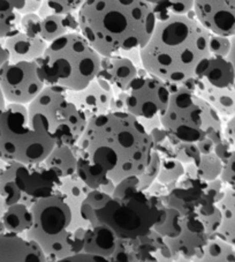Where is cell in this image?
Segmentation results:
<instances>
[{"instance_id":"1","label":"cell","mask_w":235,"mask_h":262,"mask_svg":"<svg viewBox=\"0 0 235 262\" xmlns=\"http://www.w3.org/2000/svg\"><path fill=\"white\" fill-rule=\"evenodd\" d=\"M76 174L92 189L139 176L155 151L150 132L128 112L95 116L76 144Z\"/></svg>"},{"instance_id":"2","label":"cell","mask_w":235,"mask_h":262,"mask_svg":"<svg viewBox=\"0 0 235 262\" xmlns=\"http://www.w3.org/2000/svg\"><path fill=\"white\" fill-rule=\"evenodd\" d=\"M210 37L194 13L157 20L150 39L139 49L141 65L166 83L195 90L211 58Z\"/></svg>"},{"instance_id":"3","label":"cell","mask_w":235,"mask_h":262,"mask_svg":"<svg viewBox=\"0 0 235 262\" xmlns=\"http://www.w3.org/2000/svg\"><path fill=\"white\" fill-rule=\"evenodd\" d=\"M78 20L81 34L102 57L139 50L157 24L149 0H84Z\"/></svg>"},{"instance_id":"4","label":"cell","mask_w":235,"mask_h":262,"mask_svg":"<svg viewBox=\"0 0 235 262\" xmlns=\"http://www.w3.org/2000/svg\"><path fill=\"white\" fill-rule=\"evenodd\" d=\"M49 119L28 105L7 103L0 110V159L6 163H42L56 147Z\"/></svg>"},{"instance_id":"5","label":"cell","mask_w":235,"mask_h":262,"mask_svg":"<svg viewBox=\"0 0 235 262\" xmlns=\"http://www.w3.org/2000/svg\"><path fill=\"white\" fill-rule=\"evenodd\" d=\"M164 216L161 198L139 188L137 176L116 184L110 200L96 210L98 223L106 225L119 239L146 236Z\"/></svg>"},{"instance_id":"6","label":"cell","mask_w":235,"mask_h":262,"mask_svg":"<svg viewBox=\"0 0 235 262\" xmlns=\"http://www.w3.org/2000/svg\"><path fill=\"white\" fill-rule=\"evenodd\" d=\"M101 64L102 56L81 31H72L49 43L39 72L45 85L78 92L97 78Z\"/></svg>"},{"instance_id":"7","label":"cell","mask_w":235,"mask_h":262,"mask_svg":"<svg viewBox=\"0 0 235 262\" xmlns=\"http://www.w3.org/2000/svg\"><path fill=\"white\" fill-rule=\"evenodd\" d=\"M30 210L33 224L25 236L38 244L46 261H64L83 251L87 229L73 228V213L60 194L40 199Z\"/></svg>"},{"instance_id":"8","label":"cell","mask_w":235,"mask_h":262,"mask_svg":"<svg viewBox=\"0 0 235 262\" xmlns=\"http://www.w3.org/2000/svg\"><path fill=\"white\" fill-rule=\"evenodd\" d=\"M161 126L182 141L197 143L210 137L216 144L224 139L221 116L201 96L182 85L171 94Z\"/></svg>"},{"instance_id":"9","label":"cell","mask_w":235,"mask_h":262,"mask_svg":"<svg viewBox=\"0 0 235 262\" xmlns=\"http://www.w3.org/2000/svg\"><path fill=\"white\" fill-rule=\"evenodd\" d=\"M61 178L42 163H7L0 170V195L6 206L31 207L40 199L58 193Z\"/></svg>"},{"instance_id":"10","label":"cell","mask_w":235,"mask_h":262,"mask_svg":"<svg viewBox=\"0 0 235 262\" xmlns=\"http://www.w3.org/2000/svg\"><path fill=\"white\" fill-rule=\"evenodd\" d=\"M28 106L49 119L57 144L76 146L89 121L87 115L68 97L67 90L56 85H45Z\"/></svg>"},{"instance_id":"11","label":"cell","mask_w":235,"mask_h":262,"mask_svg":"<svg viewBox=\"0 0 235 262\" xmlns=\"http://www.w3.org/2000/svg\"><path fill=\"white\" fill-rule=\"evenodd\" d=\"M170 84L142 69L127 90V112L143 124L149 132L161 126L171 98Z\"/></svg>"},{"instance_id":"12","label":"cell","mask_w":235,"mask_h":262,"mask_svg":"<svg viewBox=\"0 0 235 262\" xmlns=\"http://www.w3.org/2000/svg\"><path fill=\"white\" fill-rule=\"evenodd\" d=\"M45 87L40 76L39 59L10 61L0 70V88L7 103L28 105Z\"/></svg>"},{"instance_id":"13","label":"cell","mask_w":235,"mask_h":262,"mask_svg":"<svg viewBox=\"0 0 235 262\" xmlns=\"http://www.w3.org/2000/svg\"><path fill=\"white\" fill-rule=\"evenodd\" d=\"M194 15L211 34L235 36V0H195Z\"/></svg>"},{"instance_id":"14","label":"cell","mask_w":235,"mask_h":262,"mask_svg":"<svg viewBox=\"0 0 235 262\" xmlns=\"http://www.w3.org/2000/svg\"><path fill=\"white\" fill-rule=\"evenodd\" d=\"M67 95L90 119L110 112L114 90L105 79L97 76L83 89L78 92L67 90Z\"/></svg>"},{"instance_id":"15","label":"cell","mask_w":235,"mask_h":262,"mask_svg":"<svg viewBox=\"0 0 235 262\" xmlns=\"http://www.w3.org/2000/svg\"><path fill=\"white\" fill-rule=\"evenodd\" d=\"M44 262L46 255L37 243L25 234L4 232L0 234V262Z\"/></svg>"},{"instance_id":"16","label":"cell","mask_w":235,"mask_h":262,"mask_svg":"<svg viewBox=\"0 0 235 262\" xmlns=\"http://www.w3.org/2000/svg\"><path fill=\"white\" fill-rule=\"evenodd\" d=\"M97 76L105 79L116 94L128 90L138 76V69L130 58L124 55L102 57L101 71Z\"/></svg>"},{"instance_id":"17","label":"cell","mask_w":235,"mask_h":262,"mask_svg":"<svg viewBox=\"0 0 235 262\" xmlns=\"http://www.w3.org/2000/svg\"><path fill=\"white\" fill-rule=\"evenodd\" d=\"M6 48L10 51L11 61H33L43 57L49 43L40 36H34L19 30L5 38Z\"/></svg>"},{"instance_id":"18","label":"cell","mask_w":235,"mask_h":262,"mask_svg":"<svg viewBox=\"0 0 235 262\" xmlns=\"http://www.w3.org/2000/svg\"><path fill=\"white\" fill-rule=\"evenodd\" d=\"M91 191L92 188L89 187L76 173L61 179L58 193L65 199L70 207L72 213H73V228L75 230L87 229L89 227V224L81 216V205L84 198Z\"/></svg>"},{"instance_id":"19","label":"cell","mask_w":235,"mask_h":262,"mask_svg":"<svg viewBox=\"0 0 235 262\" xmlns=\"http://www.w3.org/2000/svg\"><path fill=\"white\" fill-rule=\"evenodd\" d=\"M119 238L106 225L98 223L89 225L85 230L83 251L88 254L102 256L107 261L114 253Z\"/></svg>"},{"instance_id":"20","label":"cell","mask_w":235,"mask_h":262,"mask_svg":"<svg viewBox=\"0 0 235 262\" xmlns=\"http://www.w3.org/2000/svg\"><path fill=\"white\" fill-rule=\"evenodd\" d=\"M194 92L209 103L221 117L230 118L235 115V85L232 88H217L200 78L196 81Z\"/></svg>"},{"instance_id":"21","label":"cell","mask_w":235,"mask_h":262,"mask_svg":"<svg viewBox=\"0 0 235 262\" xmlns=\"http://www.w3.org/2000/svg\"><path fill=\"white\" fill-rule=\"evenodd\" d=\"M72 31H80L78 12L67 13H54L42 17L40 21L39 36L48 43L53 42L61 36H64Z\"/></svg>"},{"instance_id":"22","label":"cell","mask_w":235,"mask_h":262,"mask_svg":"<svg viewBox=\"0 0 235 262\" xmlns=\"http://www.w3.org/2000/svg\"><path fill=\"white\" fill-rule=\"evenodd\" d=\"M44 163L52 169L61 179L70 177L78 170V151L76 146L56 144L45 159Z\"/></svg>"},{"instance_id":"23","label":"cell","mask_w":235,"mask_h":262,"mask_svg":"<svg viewBox=\"0 0 235 262\" xmlns=\"http://www.w3.org/2000/svg\"><path fill=\"white\" fill-rule=\"evenodd\" d=\"M201 78L217 88H232L235 85V71L228 57L211 56Z\"/></svg>"},{"instance_id":"24","label":"cell","mask_w":235,"mask_h":262,"mask_svg":"<svg viewBox=\"0 0 235 262\" xmlns=\"http://www.w3.org/2000/svg\"><path fill=\"white\" fill-rule=\"evenodd\" d=\"M217 207L220 210L221 221L216 236L235 245V189L226 186Z\"/></svg>"},{"instance_id":"25","label":"cell","mask_w":235,"mask_h":262,"mask_svg":"<svg viewBox=\"0 0 235 262\" xmlns=\"http://www.w3.org/2000/svg\"><path fill=\"white\" fill-rule=\"evenodd\" d=\"M26 0H0V38H7L20 30Z\"/></svg>"},{"instance_id":"26","label":"cell","mask_w":235,"mask_h":262,"mask_svg":"<svg viewBox=\"0 0 235 262\" xmlns=\"http://www.w3.org/2000/svg\"><path fill=\"white\" fill-rule=\"evenodd\" d=\"M186 174L194 178H200L204 182H211L220 177L223 170V162L217 156V154H201L200 157L193 163L184 165Z\"/></svg>"},{"instance_id":"27","label":"cell","mask_w":235,"mask_h":262,"mask_svg":"<svg viewBox=\"0 0 235 262\" xmlns=\"http://www.w3.org/2000/svg\"><path fill=\"white\" fill-rule=\"evenodd\" d=\"M6 232L25 234L33 224V214L30 207L24 203H14L6 208L3 217Z\"/></svg>"},{"instance_id":"28","label":"cell","mask_w":235,"mask_h":262,"mask_svg":"<svg viewBox=\"0 0 235 262\" xmlns=\"http://www.w3.org/2000/svg\"><path fill=\"white\" fill-rule=\"evenodd\" d=\"M197 261L235 262V246L215 236L207 241Z\"/></svg>"},{"instance_id":"29","label":"cell","mask_w":235,"mask_h":262,"mask_svg":"<svg viewBox=\"0 0 235 262\" xmlns=\"http://www.w3.org/2000/svg\"><path fill=\"white\" fill-rule=\"evenodd\" d=\"M152 230L159 233L164 239L176 238L182 231V214L175 207L165 205L164 219L156 224Z\"/></svg>"},{"instance_id":"30","label":"cell","mask_w":235,"mask_h":262,"mask_svg":"<svg viewBox=\"0 0 235 262\" xmlns=\"http://www.w3.org/2000/svg\"><path fill=\"white\" fill-rule=\"evenodd\" d=\"M112 194L107 193L103 189H92L81 205V216L89 225H96L98 224V221L96 219V210L102 208L105 203L110 200Z\"/></svg>"},{"instance_id":"31","label":"cell","mask_w":235,"mask_h":262,"mask_svg":"<svg viewBox=\"0 0 235 262\" xmlns=\"http://www.w3.org/2000/svg\"><path fill=\"white\" fill-rule=\"evenodd\" d=\"M186 174V168L184 164L173 157H161L160 170L158 173L157 182L167 187L175 183H178L183 176Z\"/></svg>"},{"instance_id":"32","label":"cell","mask_w":235,"mask_h":262,"mask_svg":"<svg viewBox=\"0 0 235 262\" xmlns=\"http://www.w3.org/2000/svg\"><path fill=\"white\" fill-rule=\"evenodd\" d=\"M170 140L172 144H173L174 149V159L179 160L182 164L187 165L193 163L194 161H196L201 155L200 149L197 147V143L195 142H187L182 141L175 138L174 135L170 134Z\"/></svg>"},{"instance_id":"33","label":"cell","mask_w":235,"mask_h":262,"mask_svg":"<svg viewBox=\"0 0 235 262\" xmlns=\"http://www.w3.org/2000/svg\"><path fill=\"white\" fill-rule=\"evenodd\" d=\"M195 0H169L161 12L157 15V20H165L172 15H189L194 13Z\"/></svg>"},{"instance_id":"34","label":"cell","mask_w":235,"mask_h":262,"mask_svg":"<svg viewBox=\"0 0 235 262\" xmlns=\"http://www.w3.org/2000/svg\"><path fill=\"white\" fill-rule=\"evenodd\" d=\"M160 164H161V157L159 154L155 150L152 154L151 162L147 166V169L144 170L141 174L137 176L139 188L143 189V191H147V189H149V187L156 182L158 173H159V170H160Z\"/></svg>"},{"instance_id":"35","label":"cell","mask_w":235,"mask_h":262,"mask_svg":"<svg viewBox=\"0 0 235 262\" xmlns=\"http://www.w3.org/2000/svg\"><path fill=\"white\" fill-rule=\"evenodd\" d=\"M39 2L44 3L54 13L67 14V13L78 12L84 0H39Z\"/></svg>"},{"instance_id":"36","label":"cell","mask_w":235,"mask_h":262,"mask_svg":"<svg viewBox=\"0 0 235 262\" xmlns=\"http://www.w3.org/2000/svg\"><path fill=\"white\" fill-rule=\"evenodd\" d=\"M230 49H232V39H230V37L211 34V37H210L211 56L228 57Z\"/></svg>"},{"instance_id":"37","label":"cell","mask_w":235,"mask_h":262,"mask_svg":"<svg viewBox=\"0 0 235 262\" xmlns=\"http://www.w3.org/2000/svg\"><path fill=\"white\" fill-rule=\"evenodd\" d=\"M225 186L235 189V148L229 156L223 162V170L220 177Z\"/></svg>"},{"instance_id":"38","label":"cell","mask_w":235,"mask_h":262,"mask_svg":"<svg viewBox=\"0 0 235 262\" xmlns=\"http://www.w3.org/2000/svg\"><path fill=\"white\" fill-rule=\"evenodd\" d=\"M40 21H42V17H40L37 13H28V14H24L21 19L20 30L25 31L27 34L39 36Z\"/></svg>"},{"instance_id":"39","label":"cell","mask_w":235,"mask_h":262,"mask_svg":"<svg viewBox=\"0 0 235 262\" xmlns=\"http://www.w3.org/2000/svg\"><path fill=\"white\" fill-rule=\"evenodd\" d=\"M127 90L114 94L111 103L110 111L113 112H127Z\"/></svg>"},{"instance_id":"40","label":"cell","mask_w":235,"mask_h":262,"mask_svg":"<svg viewBox=\"0 0 235 262\" xmlns=\"http://www.w3.org/2000/svg\"><path fill=\"white\" fill-rule=\"evenodd\" d=\"M224 138L235 148V115L229 118L224 128Z\"/></svg>"},{"instance_id":"41","label":"cell","mask_w":235,"mask_h":262,"mask_svg":"<svg viewBox=\"0 0 235 262\" xmlns=\"http://www.w3.org/2000/svg\"><path fill=\"white\" fill-rule=\"evenodd\" d=\"M216 142L212 140L210 137L201 140V141L197 142V147L200 149L201 154H210L215 151L216 148Z\"/></svg>"},{"instance_id":"42","label":"cell","mask_w":235,"mask_h":262,"mask_svg":"<svg viewBox=\"0 0 235 262\" xmlns=\"http://www.w3.org/2000/svg\"><path fill=\"white\" fill-rule=\"evenodd\" d=\"M11 61L10 51L6 48L5 38H0V70Z\"/></svg>"},{"instance_id":"43","label":"cell","mask_w":235,"mask_h":262,"mask_svg":"<svg viewBox=\"0 0 235 262\" xmlns=\"http://www.w3.org/2000/svg\"><path fill=\"white\" fill-rule=\"evenodd\" d=\"M6 203L4 201V199L0 195V234L5 232V227H4V223H3V217H4V214H5V210H6Z\"/></svg>"},{"instance_id":"44","label":"cell","mask_w":235,"mask_h":262,"mask_svg":"<svg viewBox=\"0 0 235 262\" xmlns=\"http://www.w3.org/2000/svg\"><path fill=\"white\" fill-rule=\"evenodd\" d=\"M149 2L152 4L153 10H155L156 16H157L161 12V10L164 8V6L166 5V3L169 2V0H149Z\"/></svg>"},{"instance_id":"45","label":"cell","mask_w":235,"mask_h":262,"mask_svg":"<svg viewBox=\"0 0 235 262\" xmlns=\"http://www.w3.org/2000/svg\"><path fill=\"white\" fill-rule=\"evenodd\" d=\"M230 39H232V49H230V52H229V55H228V59L233 64L234 71H235V36H234V37L230 38Z\"/></svg>"},{"instance_id":"46","label":"cell","mask_w":235,"mask_h":262,"mask_svg":"<svg viewBox=\"0 0 235 262\" xmlns=\"http://www.w3.org/2000/svg\"><path fill=\"white\" fill-rule=\"evenodd\" d=\"M6 104H7V102H6V99H5V96H4L3 90H2V88H0V110L4 109Z\"/></svg>"},{"instance_id":"47","label":"cell","mask_w":235,"mask_h":262,"mask_svg":"<svg viewBox=\"0 0 235 262\" xmlns=\"http://www.w3.org/2000/svg\"><path fill=\"white\" fill-rule=\"evenodd\" d=\"M234 246H235V245H234Z\"/></svg>"}]
</instances>
